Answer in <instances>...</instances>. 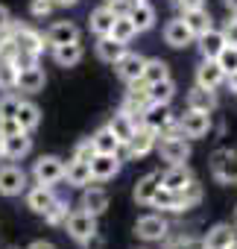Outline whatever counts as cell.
I'll return each mask as SVG.
<instances>
[{
  "label": "cell",
  "mask_w": 237,
  "mask_h": 249,
  "mask_svg": "<svg viewBox=\"0 0 237 249\" xmlns=\"http://www.w3.org/2000/svg\"><path fill=\"white\" fill-rule=\"evenodd\" d=\"M147 94H150V103H170V100L176 97V82L167 76V79H161V82L147 85Z\"/></svg>",
  "instance_id": "obj_36"
},
{
  "label": "cell",
  "mask_w": 237,
  "mask_h": 249,
  "mask_svg": "<svg viewBox=\"0 0 237 249\" xmlns=\"http://www.w3.org/2000/svg\"><path fill=\"white\" fill-rule=\"evenodd\" d=\"M196 44H199V53L205 56V59H217V53L225 47V38H222V33L220 30H208V33H202V36H196Z\"/></svg>",
  "instance_id": "obj_28"
},
{
  "label": "cell",
  "mask_w": 237,
  "mask_h": 249,
  "mask_svg": "<svg viewBox=\"0 0 237 249\" xmlns=\"http://www.w3.org/2000/svg\"><path fill=\"white\" fill-rule=\"evenodd\" d=\"M73 41H79V27L70 24V21H56V24L47 30V36H44V44H47V47L73 44Z\"/></svg>",
  "instance_id": "obj_12"
},
{
  "label": "cell",
  "mask_w": 237,
  "mask_h": 249,
  "mask_svg": "<svg viewBox=\"0 0 237 249\" xmlns=\"http://www.w3.org/2000/svg\"><path fill=\"white\" fill-rule=\"evenodd\" d=\"M53 3H56V6H76L79 0H53Z\"/></svg>",
  "instance_id": "obj_54"
},
{
  "label": "cell",
  "mask_w": 237,
  "mask_h": 249,
  "mask_svg": "<svg viewBox=\"0 0 237 249\" xmlns=\"http://www.w3.org/2000/svg\"><path fill=\"white\" fill-rule=\"evenodd\" d=\"M15 53H18V47L12 41V36L3 33V36H0V59H15Z\"/></svg>",
  "instance_id": "obj_44"
},
{
  "label": "cell",
  "mask_w": 237,
  "mask_h": 249,
  "mask_svg": "<svg viewBox=\"0 0 237 249\" xmlns=\"http://www.w3.org/2000/svg\"><path fill=\"white\" fill-rule=\"evenodd\" d=\"M141 126V123L138 120H132L126 111H120V114H114L111 117V123H108V129H111V135L117 138V141H120V144H126L132 135H135V129Z\"/></svg>",
  "instance_id": "obj_22"
},
{
  "label": "cell",
  "mask_w": 237,
  "mask_h": 249,
  "mask_svg": "<svg viewBox=\"0 0 237 249\" xmlns=\"http://www.w3.org/2000/svg\"><path fill=\"white\" fill-rule=\"evenodd\" d=\"M65 229H68V234L76 243H85V240H91L97 234V217L88 214V211H82V208L79 211H70L68 220H65Z\"/></svg>",
  "instance_id": "obj_2"
},
{
  "label": "cell",
  "mask_w": 237,
  "mask_h": 249,
  "mask_svg": "<svg viewBox=\"0 0 237 249\" xmlns=\"http://www.w3.org/2000/svg\"><path fill=\"white\" fill-rule=\"evenodd\" d=\"M176 6L185 12V9H196V6H205V0H176Z\"/></svg>",
  "instance_id": "obj_50"
},
{
  "label": "cell",
  "mask_w": 237,
  "mask_h": 249,
  "mask_svg": "<svg viewBox=\"0 0 237 249\" xmlns=\"http://www.w3.org/2000/svg\"><path fill=\"white\" fill-rule=\"evenodd\" d=\"M234 237H237L234 226H228V223H217V226H211L208 234L202 237V249H225Z\"/></svg>",
  "instance_id": "obj_16"
},
{
  "label": "cell",
  "mask_w": 237,
  "mask_h": 249,
  "mask_svg": "<svg viewBox=\"0 0 237 249\" xmlns=\"http://www.w3.org/2000/svg\"><path fill=\"white\" fill-rule=\"evenodd\" d=\"M79 208L88 211V214H94V217H100V214L108 208V194H105L102 188L85 185V188H82V205H79Z\"/></svg>",
  "instance_id": "obj_20"
},
{
  "label": "cell",
  "mask_w": 237,
  "mask_h": 249,
  "mask_svg": "<svg viewBox=\"0 0 237 249\" xmlns=\"http://www.w3.org/2000/svg\"><path fill=\"white\" fill-rule=\"evenodd\" d=\"M15 120L21 123L24 132H33L38 123H41V108L35 103H30V100H21L18 103V111H15Z\"/></svg>",
  "instance_id": "obj_26"
},
{
  "label": "cell",
  "mask_w": 237,
  "mask_h": 249,
  "mask_svg": "<svg viewBox=\"0 0 237 249\" xmlns=\"http://www.w3.org/2000/svg\"><path fill=\"white\" fill-rule=\"evenodd\" d=\"M65 179H68V185H73V188L91 185V167H88V161H79V159L68 161V164H65Z\"/></svg>",
  "instance_id": "obj_29"
},
{
  "label": "cell",
  "mask_w": 237,
  "mask_h": 249,
  "mask_svg": "<svg viewBox=\"0 0 237 249\" xmlns=\"http://www.w3.org/2000/svg\"><path fill=\"white\" fill-rule=\"evenodd\" d=\"M27 249H56V246H53L50 240H35V243H30Z\"/></svg>",
  "instance_id": "obj_52"
},
{
  "label": "cell",
  "mask_w": 237,
  "mask_h": 249,
  "mask_svg": "<svg viewBox=\"0 0 237 249\" xmlns=\"http://www.w3.org/2000/svg\"><path fill=\"white\" fill-rule=\"evenodd\" d=\"M167 249H202V240H196V237H176V240H170L167 243Z\"/></svg>",
  "instance_id": "obj_46"
},
{
  "label": "cell",
  "mask_w": 237,
  "mask_h": 249,
  "mask_svg": "<svg viewBox=\"0 0 237 249\" xmlns=\"http://www.w3.org/2000/svg\"><path fill=\"white\" fill-rule=\"evenodd\" d=\"M68 214H70V205H68V202H62V199H56V202L50 205V211L44 214V220H47L50 226H65Z\"/></svg>",
  "instance_id": "obj_40"
},
{
  "label": "cell",
  "mask_w": 237,
  "mask_h": 249,
  "mask_svg": "<svg viewBox=\"0 0 237 249\" xmlns=\"http://www.w3.org/2000/svg\"><path fill=\"white\" fill-rule=\"evenodd\" d=\"M114 18H117L114 3H105V6L94 9V12H91V33H94V36H108V30H111Z\"/></svg>",
  "instance_id": "obj_23"
},
{
  "label": "cell",
  "mask_w": 237,
  "mask_h": 249,
  "mask_svg": "<svg viewBox=\"0 0 237 249\" xmlns=\"http://www.w3.org/2000/svg\"><path fill=\"white\" fill-rule=\"evenodd\" d=\"M222 38H225V44H231V47H237V15L225 24V30H222Z\"/></svg>",
  "instance_id": "obj_48"
},
{
  "label": "cell",
  "mask_w": 237,
  "mask_h": 249,
  "mask_svg": "<svg viewBox=\"0 0 237 249\" xmlns=\"http://www.w3.org/2000/svg\"><path fill=\"white\" fill-rule=\"evenodd\" d=\"M150 205H155V208H161V211H176V191H167V188H158Z\"/></svg>",
  "instance_id": "obj_41"
},
{
  "label": "cell",
  "mask_w": 237,
  "mask_h": 249,
  "mask_svg": "<svg viewBox=\"0 0 237 249\" xmlns=\"http://www.w3.org/2000/svg\"><path fill=\"white\" fill-rule=\"evenodd\" d=\"M222 82H225V73H222V68H220L214 59H202V65L196 68V85L217 91Z\"/></svg>",
  "instance_id": "obj_14"
},
{
  "label": "cell",
  "mask_w": 237,
  "mask_h": 249,
  "mask_svg": "<svg viewBox=\"0 0 237 249\" xmlns=\"http://www.w3.org/2000/svg\"><path fill=\"white\" fill-rule=\"evenodd\" d=\"M144 56H138V53H123L120 59L114 62V68H117V76H120L123 82H132V79H141V71H144Z\"/></svg>",
  "instance_id": "obj_15"
},
{
  "label": "cell",
  "mask_w": 237,
  "mask_h": 249,
  "mask_svg": "<svg viewBox=\"0 0 237 249\" xmlns=\"http://www.w3.org/2000/svg\"><path fill=\"white\" fill-rule=\"evenodd\" d=\"M15 79H18V68L12 59H0V88L3 91H12L15 88Z\"/></svg>",
  "instance_id": "obj_38"
},
{
  "label": "cell",
  "mask_w": 237,
  "mask_h": 249,
  "mask_svg": "<svg viewBox=\"0 0 237 249\" xmlns=\"http://www.w3.org/2000/svg\"><path fill=\"white\" fill-rule=\"evenodd\" d=\"M129 85V91H126V100H123V108L120 111H126L132 120H135V114L141 117L144 114V108L150 106V94H147V82L144 79H132V82H126ZM141 123V120H138Z\"/></svg>",
  "instance_id": "obj_5"
},
{
  "label": "cell",
  "mask_w": 237,
  "mask_h": 249,
  "mask_svg": "<svg viewBox=\"0 0 237 249\" xmlns=\"http://www.w3.org/2000/svg\"><path fill=\"white\" fill-rule=\"evenodd\" d=\"M9 36H12V41H15V47L21 50V53H33V56H41V50L47 47L44 44V36H38L35 30H30V27H12L9 24V30H6Z\"/></svg>",
  "instance_id": "obj_6"
},
{
  "label": "cell",
  "mask_w": 237,
  "mask_h": 249,
  "mask_svg": "<svg viewBox=\"0 0 237 249\" xmlns=\"http://www.w3.org/2000/svg\"><path fill=\"white\" fill-rule=\"evenodd\" d=\"M9 24H12V15H9V9H6V6H0V36H3V33L9 30Z\"/></svg>",
  "instance_id": "obj_49"
},
{
  "label": "cell",
  "mask_w": 237,
  "mask_h": 249,
  "mask_svg": "<svg viewBox=\"0 0 237 249\" xmlns=\"http://www.w3.org/2000/svg\"><path fill=\"white\" fill-rule=\"evenodd\" d=\"M88 167H91V179L94 182H108V179H114L117 173H120V159H117L114 153H94Z\"/></svg>",
  "instance_id": "obj_7"
},
{
  "label": "cell",
  "mask_w": 237,
  "mask_h": 249,
  "mask_svg": "<svg viewBox=\"0 0 237 249\" xmlns=\"http://www.w3.org/2000/svg\"><path fill=\"white\" fill-rule=\"evenodd\" d=\"M33 179H35V185H50L53 188L56 182L65 179V161L59 156H41L33 167Z\"/></svg>",
  "instance_id": "obj_3"
},
{
  "label": "cell",
  "mask_w": 237,
  "mask_h": 249,
  "mask_svg": "<svg viewBox=\"0 0 237 249\" xmlns=\"http://www.w3.org/2000/svg\"><path fill=\"white\" fill-rule=\"evenodd\" d=\"M108 36H111L114 41H120V44H129V41L138 36V30H135V24H132L129 15H117L114 24H111V30H108Z\"/></svg>",
  "instance_id": "obj_32"
},
{
  "label": "cell",
  "mask_w": 237,
  "mask_h": 249,
  "mask_svg": "<svg viewBox=\"0 0 237 249\" xmlns=\"http://www.w3.org/2000/svg\"><path fill=\"white\" fill-rule=\"evenodd\" d=\"M53 59H56V65H62V68H73V65H79V59H82V44H79V41H73V44H59V47H53Z\"/></svg>",
  "instance_id": "obj_33"
},
{
  "label": "cell",
  "mask_w": 237,
  "mask_h": 249,
  "mask_svg": "<svg viewBox=\"0 0 237 249\" xmlns=\"http://www.w3.org/2000/svg\"><path fill=\"white\" fill-rule=\"evenodd\" d=\"M24 188H27V173L21 167H15V164L0 167V194L3 196H18Z\"/></svg>",
  "instance_id": "obj_11"
},
{
  "label": "cell",
  "mask_w": 237,
  "mask_h": 249,
  "mask_svg": "<svg viewBox=\"0 0 237 249\" xmlns=\"http://www.w3.org/2000/svg\"><path fill=\"white\" fill-rule=\"evenodd\" d=\"M53 9H56L53 0H33V3H30V15L33 18H47Z\"/></svg>",
  "instance_id": "obj_43"
},
{
  "label": "cell",
  "mask_w": 237,
  "mask_h": 249,
  "mask_svg": "<svg viewBox=\"0 0 237 249\" xmlns=\"http://www.w3.org/2000/svg\"><path fill=\"white\" fill-rule=\"evenodd\" d=\"M18 132H24V129H21V123L15 117H3V120H0V138H9V135H18Z\"/></svg>",
  "instance_id": "obj_45"
},
{
  "label": "cell",
  "mask_w": 237,
  "mask_h": 249,
  "mask_svg": "<svg viewBox=\"0 0 237 249\" xmlns=\"http://www.w3.org/2000/svg\"><path fill=\"white\" fill-rule=\"evenodd\" d=\"M176 123H179V132H182L185 138H205L208 129H211V114H208V111H193V108H187V114H182Z\"/></svg>",
  "instance_id": "obj_4"
},
{
  "label": "cell",
  "mask_w": 237,
  "mask_h": 249,
  "mask_svg": "<svg viewBox=\"0 0 237 249\" xmlns=\"http://www.w3.org/2000/svg\"><path fill=\"white\" fill-rule=\"evenodd\" d=\"M44 82H47L44 71H41L38 65H30V68H21V71H18L15 88H18V91H24V94H38V91L44 88Z\"/></svg>",
  "instance_id": "obj_13"
},
{
  "label": "cell",
  "mask_w": 237,
  "mask_h": 249,
  "mask_svg": "<svg viewBox=\"0 0 237 249\" xmlns=\"http://www.w3.org/2000/svg\"><path fill=\"white\" fill-rule=\"evenodd\" d=\"M158 188H161V173H147V176L135 185V202H138V205H150Z\"/></svg>",
  "instance_id": "obj_30"
},
{
  "label": "cell",
  "mask_w": 237,
  "mask_h": 249,
  "mask_svg": "<svg viewBox=\"0 0 237 249\" xmlns=\"http://www.w3.org/2000/svg\"><path fill=\"white\" fill-rule=\"evenodd\" d=\"M167 76H170V65H167L164 59H147V62H144L141 79H144L147 85H152V82H161V79H167Z\"/></svg>",
  "instance_id": "obj_34"
},
{
  "label": "cell",
  "mask_w": 237,
  "mask_h": 249,
  "mask_svg": "<svg viewBox=\"0 0 237 249\" xmlns=\"http://www.w3.org/2000/svg\"><path fill=\"white\" fill-rule=\"evenodd\" d=\"M234 217H237V208H234Z\"/></svg>",
  "instance_id": "obj_59"
},
{
  "label": "cell",
  "mask_w": 237,
  "mask_h": 249,
  "mask_svg": "<svg viewBox=\"0 0 237 249\" xmlns=\"http://www.w3.org/2000/svg\"><path fill=\"white\" fill-rule=\"evenodd\" d=\"M123 53H126V44H120V41H114L111 36H100V41H97V56H100L102 62L114 65V62L120 59Z\"/></svg>",
  "instance_id": "obj_31"
},
{
  "label": "cell",
  "mask_w": 237,
  "mask_h": 249,
  "mask_svg": "<svg viewBox=\"0 0 237 249\" xmlns=\"http://www.w3.org/2000/svg\"><path fill=\"white\" fill-rule=\"evenodd\" d=\"M225 85L237 94V71H234V73H225Z\"/></svg>",
  "instance_id": "obj_51"
},
{
  "label": "cell",
  "mask_w": 237,
  "mask_h": 249,
  "mask_svg": "<svg viewBox=\"0 0 237 249\" xmlns=\"http://www.w3.org/2000/svg\"><path fill=\"white\" fill-rule=\"evenodd\" d=\"M214 62L222 68V73H234V71H237V47L225 44V47L217 53V59H214Z\"/></svg>",
  "instance_id": "obj_39"
},
{
  "label": "cell",
  "mask_w": 237,
  "mask_h": 249,
  "mask_svg": "<svg viewBox=\"0 0 237 249\" xmlns=\"http://www.w3.org/2000/svg\"><path fill=\"white\" fill-rule=\"evenodd\" d=\"M167 231H170V226L161 214H147L135 223V234L141 240H161V237H167Z\"/></svg>",
  "instance_id": "obj_9"
},
{
  "label": "cell",
  "mask_w": 237,
  "mask_h": 249,
  "mask_svg": "<svg viewBox=\"0 0 237 249\" xmlns=\"http://www.w3.org/2000/svg\"><path fill=\"white\" fill-rule=\"evenodd\" d=\"M187 108H193V111H214L217 108V94L211 91V88H202V85H196V88H190V94H187Z\"/></svg>",
  "instance_id": "obj_24"
},
{
  "label": "cell",
  "mask_w": 237,
  "mask_h": 249,
  "mask_svg": "<svg viewBox=\"0 0 237 249\" xmlns=\"http://www.w3.org/2000/svg\"><path fill=\"white\" fill-rule=\"evenodd\" d=\"M225 249H237V237H234V240H231V243H228Z\"/></svg>",
  "instance_id": "obj_55"
},
{
  "label": "cell",
  "mask_w": 237,
  "mask_h": 249,
  "mask_svg": "<svg viewBox=\"0 0 237 249\" xmlns=\"http://www.w3.org/2000/svg\"><path fill=\"white\" fill-rule=\"evenodd\" d=\"M56 202V194H53V188L50 185H35L30 194H27V208L30 211H35V214H47L50 211V205Z\"/></svg>",
  "instance_id": "obj_18"
},
{
  "label": "cell",
  "mask_w": 237,
  "mask_h": 249,
  "mask_svg": "<svg viewBox=\"0 0 237 249\" xmlns=\"http://www.w3.org/2000/svg\"><path fill=\"white\" fill-rule=\"evenodd\" d=\"M164 41H167L170 47H187V44L193 41V33L185 27L182 18H176V21H170V24L164 27Z\"/></svg>",
  "instance_id": "obj_27"
},
{
  "label": "cell",
  "mask_w": 237,
  "mask_h": 249,
  "mask_svg": "<svg viewBox=\"0 0 237 249\" xmlns=\"http://www.w3.org/2000/svg\"><path fill=\"white\" fill-rule=\"evenodd\" d=\"M91 144H94V153H117V147H120V141L111 135V129H108V126L97 129V132H94V138H91Z\"/></svg>",
  "instance_id": "obj_37"
},
{
  "label": "cell",
  "mask_w": 237,
  "mask_h": 249,
  "mask_svg": "<svg viewBox=\"0 0 237 249\" xmlns=\"http://www.w3.org/2000/svg\"><path fill=\"white\" fill-rule=\"evenodd\" d=\"M234 231H237V226H234Z\"/></svg>",
  "instance_id": "obj_60"
},
{
  "label": "cell",
  "mask_w": 237,
  "mask_h": 249,
  "mask_svg": "<svg viewBox=\"0 0 237 249\" xmlns=\"http://www.w3.org/2000/svg\"><path fill=\"white\" fill-rule=\"evenodd\" d=\"M73 159H79V161H91V159H94V144H91V138L76 144V153H73Z\"/></svg>",
  "instance_id": "obj_47"
},
{
  "label": "cell",
  "mask_w": 237,
  "mask_h": 249,
  "mask_svg": "<svg viewBox=\"0 0 237 249\" xmlns=\"http://www.w3.org/2000/svg\"><path fill=\"white\" fill-rule=\"evenodd\" d=\"M222 3H225V9H228L231 15H237V0H222Z\"/></svg>",
  "instance_id": "obj_53"
},
{
  "label": "cell",
  "mask_w": 237,
  "mask_h": 249,
  "mask_svg": "<svg viewBox=\"0 0 237 249\" xmlns=\"http://www.w3.org/2000/svg\"><path fill=\"white\" fill-rule=\"evenodd\" d=\"M141 123H144V126H150V129H155V132L167 129L170 123H173L170 103H150V106L144 108V114H141Z\"/></svg>",
  "instance_id": "obj_10"
},
{
  "label": "cell",
  "mask_w": 237,
  "mask_h": 249,
  "mask_svg": "<svg viewBox=\"0 0 237 249\" xmlns=\"http://www.w3.org/2000/svg\"><path fill=\"white\" fill-rule=\"evenodd\" d=\"M18 103H21V97H15V94H3V97H0V120H3V117H15Z\"/></svg>",
  "instance_id": "obj_42"
},
{
  "label": "cell",
  "mask_w": 237,
  "mask_h": 249,
  "mask_svg": "<svg viewBox=\"0 0 237 249\" xmlns=\"http://www.w3.org/2000/svg\"><path fill=\"white\" fill-rule=\"evenodd\" d=\"M0 159H3V138H0Z\"/></svg>",
  "instance_id": "obj_56"
},
{
  "label": "cell",
  "mask_w": 237,
  "mask_h": 249,
  "mask_svg": "<svg viewBox=\"0 0 237 249\" xmlns=\"http://www.w3.org/2000/svg\"><path fill=\"white\" fill-rule=\"evenodd\" d=\"M155 141H158V132L141 123V126L135 129V135L126 141V153H129V159H144L147 153H152Z\"/></svg>",
  "instance_id": "obj_8"
},
{
  "label": "cell",
  "mask_w": 237,
  "mask_h": 249,
  "mask_svg": "<svg viewBox=\"0 0 237 249\" xmlns=\"http://www.w3.org/2000/svg\"><path fill=\"white\" fill-rule=\"evenodd\" d=\"M182 21H185V27L193 33V38H196V36H202V33H208V30L214 27V18L208 15V9H205V6L185 9V12H182Z\"/></svg>",
  "instance_id": "obj_17"
},
{
  "label": "cell",
  "mask_w": 237,
  "mask_h": 249,
  "mask_svg": "<svg viewBox=\"0 0 237 249\" xmlns=\"http://www.w3.org/2000/svg\"><path fill=\"white\" fill-rule=\"evenodd\" d=\"M190 182H193V173L187 164H170V170L161 173V188H167V191H182Z\"/></svg>",
  "instance_id": "obj_21"
},
{
  "label": "cell",
  "mask_w": 237,
  "mask_h": 249,
  "mask_svg": "<svg viewBox=\"0 0 237 249\" xmlns=\"http://www.w3.org/2000/svg\"><path fill=\"white\" fill-rule=\"evenodd\" d=\"M211 173L220 185H237V153L234 150H217L211 156Z\"/></svg>",
  "instance_id": "obj_1"
},
{
  "label": "cell",
  "mask_w": 237,
  "mask_h": 249,
  "mask_svg": "<svg viewBox=\"0 0 237 249\" xmlns=\"http://www.w3.org/2000/svg\"><path fill=\"white\" fill-rule=\"evenodd\" d=\"M199 199H202V188H199V182L193 179L190 185H185L182 191H176V211H187V208L199 205Z\"/></svg>",
  "instance_id": "obj_35"
},
{
  "label": "cell",
  "mask_w": 237,
  "mask_h": 249,
  "mask_svg": "<svg viewBox=\"0 0 237 249\" xmlns=\"http://www.w3.org/2000/svg\"><path fill=\"white\" fill-rule=\"evenodd\" d=\"M105 3H123V0H105Z\"/></svg>",
  "instance_id": "obj_58"
},
{
  "label": "cell",
  "mask_w": 237,
  "mask_h": 249,
  "mask_svg": "<svg viewBox=\"0 0 237 249\" xmlns=\"http://www.w3.org/2000/svg\"><path fill=\"white\" fill-rule=\"evenodd\" d=\"M135 3H144V0H129V6H135Z\"/></svg>",
  "instance_id": "obj_57"
},
{
  "label": "cell",
  "mask_w": 237,
  "mask_h": 249,
  "mask_svg": "<svg viewBox=\"0 0 237 249\" xmlns=\"http://www.w3.org/2000/svg\"><path fill=\"white\" fill-rule=\"evenodd\" d=\"M30 150H33V138H30V132H18V135L3 138V159H9V161L24 159Z\"/></svg>",
  "instance_id": "obj_19"
},
{
  "label": "cell",
  "mask_w": 237,
  "mask_h": 249,
  "mask_svg": "<svg viewBox=\"0 0 237 249\" xmlns=\"http://www.w3.org/2000/svg\"><path fill=\"white\" fill-rule=\"evenodd\" d=\"M129 18H132V24H135V30L138 33H147V30H152L155 27V9L147 3H135V6H129V12H126Z\"/></svg>",
  "instance_id": "obj_25"
}]
</instances>
